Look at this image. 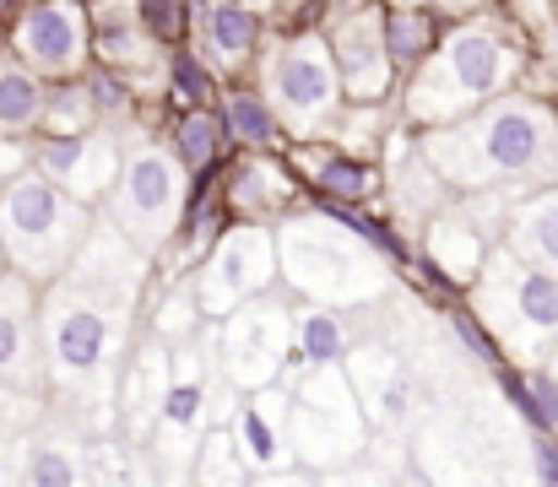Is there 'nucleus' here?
Wrapping results in <instances>:
<instances>
[{
  "label": "nucleus",
  "mask_w": 558,
  "mask_h": 487,
  "mask_svg": "<svg viewBox=\"0 0 558 487\" xmlns=\"http://www.w3.org/2000/svg\"><path fill=\"white\" fill-rule=\"evenodd\" d=\"M282 260H277V233L260 228V222H239L228 228L211 249H206V266L195 271V299H201V315L211 320H228L239 304L260 299L271 282H277Z\"/></svg>",
  "instance_id": "obj_8"
},
{
  "label": "nucleus",
  "mask_w": 558,
  "mask_h": 487,
  "mask_svg": "<svg viewBox=\"0 0 558 487\" xmlns=\"http://www.w3.org/2000/svg\"><path fill=\"white\" fill-rule=\"evenodd\" d=\"M293 341H299V352H304L310 368H326V363H342L348 357V330H342V320L331 309L293 315Z\"/></svg>",
  "instance_id": "obj_28"
},
{
  "label": "nucleus",
  "mask_w": 558,
  "mask_h": 487,
  "mask_svg": "<svg viewBox=\"0 0 558 487\" xmlns=\"http://www.w3.org/2000/svg\"><path fill=\"white\" fill-rule=\"evenodd\" d=\"M233 439H239L250 472H260V477L288 472V461H293V401L282 390H250V401L239 406Z\"/></svg>",
  "instance_id": "obj_17"
},
{
  "label": "nucleus",
  "mask_w": 558,
  "mask_h": 487,
  "mask_svg": "<svg viewBox=\"0 0 558 487\" xmlns=\"http://www.w3.org/2000/svg\"><path fill=\"white\" fill-rule=\"evenodd\" d=\"M0 5H5V0H0Z\"/></svg>",
  "instance_id": "obj_49"
},
{
  "label": "nucleus",
  "mask_w": 558,
  "mask_h": 487,
  "mask_svg": "<svg viewBox=\"0 0 558 487\" xmlns=\"http://www.w3.org/2000/svg\"><path fill=\"white\" fill-rule=\"evenodd\" d=\"M16 54L27 71L71 76L87 60V16L76 0H33L16 22Z\"/></svg>",
  "instance_id": "obj_14"
},
{
  "label": "nucleus",
  "mask_w": 558,
  "mask_h": 487,
  "mask_svg": "<svg viewBox=\"0 0 558 487\" xmlns=\"http://www.w3.org/2000/svg\"><path fill=\"white\" fill-rule=\"evenodd\" d=\"M239 5H250V11H271V0H239Z\"/></svg>",
  "instance_id": "obj_45"
},
{
  "label": "nucleus",
  "mask_w": 558,
  "mask_h": 487,
  "mask_svg": "<svg viewBox=\"0 0 558 487\" xmlns=\"http://www.w3.org/2000/svg\"><path fill=\"white\" fill-rule=\"evenodd\" d=\"M93 120H98V109H93L87 82L82 87L44 93V125H49V136H82V131H93Z\"/></svg>",
  "instance_id": "obj_30"
},
{
  "label": "nucleus",
  "mask_w": 558,
  "mask_h": 487,
  "mask_svg": "<svg viewBox=\"0 0 558 487\" xmlns=\"http://www.w3.org/2000/svg\"><path fill=\"white\" fill-rule=\"evenodd\" d=\"M27 450H33V439L0 434V487H22V477H27Z\"/></svg>",
  "instance_id": "obj_36"
},
{
  "label": "nucleus",
  "mask_w": 558,
  "mask_h": 487,
  "mask_svg": "<svg viewBox=\"0 0 558 487\" xmlns=\"http://www.w3.org/2000/svg\"><path fill=\"white\" fill-rule=\"evenodd\" d=\"M44 120V87L27 65H0V136L33 131Z\"/></svg>",
  "instance_id": "obj_25"
},
{
  "label": "nucleus",
  "mask_w": 558,
  "mask_h": 487,
  "mask_svg": "<svg viewBox=\"0 0 558 487\" xmlns=\"http://www.w3.org/2000/svg\"><path fill=\"white\" fill-rule=\"evenodd\" d=\"M472 5H483V0H439V11H472Z\"/></svg>",
  "instance_id": "obj_44"
},
{
  "label": "nucleus",
  "mask_w": 558,
  "mask_h": 487,
  "mask_svg": "<svg viewBox=\"0 0 558 487\" xmlns=\"http://www.w3.org/2000/svg\"><path fill=\"white\" fill-rule=\"evenodd\" d=\"M190 0H136V16H142V27L158 38V44H185L190 33Z\"/></svg>",
  "instance_id": "obj_32"
},
{
  "label": "nucleus",
  "mask_w": 558,
  "mask_h": 487,
  "mask_svg": "<svg viewBox=\"0 0 558 487\" xmlns=\"http://www.w3.org/2000/svg\"><path fill=\"white\" fill-rule=\"evenodd\" d=\"M169 93H174V104H180L185 114L211 98V76H206V65H201L195 54H185V49H180L174 65H169Z\"/></svg>",
  "instance_id": "obj_33"
},
{
  "label": "nucleus",
  "mask_w": 558,
  "mask_h": 487,
  "mask_svg": "<svg viewBox=\"0 0 558 487\" xmlns=\"http://www.w3.org/2000/svg\"><path fill=\"white\" fill-rule=\"evenodd\" d=\"M260 38V16L239 0H211L206 5V54L222 65H239Z\"/></svg>",
  "instance_id": "obj_23"
},
{
  "label": "nucleus",
  "mask_w": 558,
  "mask_h": 487,
  "mask_svg": "<svg viewBox=\"0 0 558 487\" xmlns=\"http://www.w3.org/2000/svg\"><path fill=\"white\" fill-rule=\"evenodd\" d=\"M423 162L456 190H483L499 179H558V125L543 104L505 98L439 131L423 147Z\"/></svg>",
  "instance_id": "obj_1"
},
{
  "label": "nucleus",
  "mask_w": 558,
  "mask_h": 487,
  "mask_svg": "<svg viewBox=\"0 0 558 487\" xmlns=\"http://www.w3.org/2000/svg\"><path fill=\"white\" fill-rule=\"evenodd\" d=\"M222 114H228V131H233L239 147H255V153H271L277 147V109H271V98L233 93Z\"/></svg>",
  "instance_id": "obj_29"
},
{
  "label": "nucleus",
  "mask_w": 558,
  "mask_h": 487,
  "mask_svg": "<svg viewBox=\"0 0 558 487\" xmlns=\"http://www.w3.org/2000/svg\"><path fill=\"white\" fill-rule=\"evenodd\" d=\"M510 71H515V54L494 27H456L445 38V54L423 60L407 109H412V120L450 125L466 109H477L483 98H494L510 82Z\"/></svg>",
  "instance_id": "obj_5"
},
{
  "label": "nucleus",
  "mask_w": 558,
  "mask_h": 487,
  "mask_svg": "<svg viewBox=\"0 0 558 487\" xmlns=\"http://www.w3.org/2000/svg\"><path fill=\"white\" fill-rule=\"evenodd\" d=\"M169 385H174V357L153 341V346H142L136 352V363H131V379H125V417L136 423V428H158V412H163V395H169Z\"/></svg>",
  "instance_id": "obj_20"
},
{
  "label": "nucleus",
  "mask_w": 558,
  "mask_h": 487,
  "mask_svg": "<svg viewBox=\"0 0 558 487\" xmlns=\"http://www.w3.org/2000/svg\"><path fill=\"white\" fill-rule=\"evenodd\" d=\"M337 93H342V76H337V60H331L326 38L299 33L271 54V109L293 131H315L320 120H331Z\"/></svg>",
  "instance_id": "obj_11"
},
{
  "label": "nucleus",
  "mask_w": 558,
  "mask_h": 487,
  "mask_svg": "<svg viewBox=\"0 0 558 487\" xmlns=\"http://www.w3.org/2000/svg\"><path fill=\"white\" fill-rule=\"evenodd\" d=\"M510 249L526 266L558 271V190H543L510 211Z\"/></svg>",
  "instance_id": "obj_19"
},
{
  "label": "nucleus",
  "mask_w": 558,
  "mask_h": 487,
  "mask_svg": "<svg viewBox=\"0 0 558 487\" xmlns=\"http://www.w3.org/2000/svg\"><path fill=\"white\" fill-rule=\"evenodd\" d=\"M153 33L142 27V16H136V0L125 5V0H104L98 11H93V49L104 54V65L109 71H125V65H142L147 54H153V44H147Z\"/></svg>",
  "instance_id": "obj_18"
},
{
  "label": "nucleus",
  "mask_w": 558,
  "mask_h": 487,
  "mask_svg": "<svg viewBox=\"0 0 558 487\" xmlns=\"http://www.w3.org/2000/svg\"><path fill=\"white\" fill-rule=\"evenodd\" d=\"M315 190L331 195L337 206H353V200H369L374 190V168L369 162H353V158H331L315 168Z\"/></svg>",
  "instance_id": "obj_31"
},
{
  "label": "nucleus",
  "mask_w": 558,
  "mask_h": 487,
  "mask_svg": "<svg viewBox=\"0 0 558 487\" xmlns=\"http://www.w3.org/2000/svg\"><path fill=\"white\" fill-rule=\"evenodd\" d=\"M483 315L515 346H537L558 336V277L526 266L521 255H499L483 266Z\"/></svg>",
  "instance_id": "obj_10"
},
{
  "label": "nucleus",
  "mask_w": 558,
  "mask_h": 487,
  "mask_svg": "<svg viewBox=\"0 0 558 487\" xmlns=\"http://www.w3.org/2000/svg\"><path fill=\"white\" fill-rule=\"evenodd\" d=\"M87 93H93V109H98V114H109V120H125V114H131V93H125L120 71L93 65V71H87Z\"/></svg>",
  "instance_id": "obj_35"
},
{
  "label": "nucleus",
  "mask_w": 558,
  "mask_h": 487,
  "mask_svg": "<svg viewBox=\"0 0 558 487\" xmlns=\"http://www.w3.org/2000/svg\"><path fill=\"white\" fill-rule=\"evenodd\" d=\"M33 168L87 206V200H98V195H109L120 184L125 158H120V147L104 131H82V136H44L33 147Z\"/></svg>",
  "instance_id": "obj_13"
},
{
  "label": "nucleus",
  "mask_w": 558,
  "mask_h": 487,
  "mask_svg": "<svg viewBox=\"0 0 558 487\" xmlns=\"http://www.w3.org/2000/svg\"><path fill=\"white\" fill-rule=\"evenodd\" d=\"M217 352H222L217 363H222V379L228 385H239V390H271L277 374L293 357V315L277 299H250V304H239L222 320Z\"/></svg>",
  "instance_id": "obj_9"
},
{
  "label": "nucleus",
  "mask_w": 558,
  "mask_h": 487,
  "mask_svg": "<svg viewBox=\"0 0 558 487\" xmlns=\"http://www.w3.org/2000/svg\"><path fill=\"white\" fill-rule=\"evenodd\" d=\"M282 190H288V184H282V173H277V168H266V162H255V168H244V173H239V184L228 190V200H233V206H244V211H260V206H271Z\"/></svg>",
  "instance_id": "obj_34"
},
{
  "label": "nucleus",
  "mask_w": 558,
  "mask_h": 487,
  "mask_svg": "<svg viewBox=\"0 0 558 487\" xmlns=\"http://www.w3.org/2000/svg\"><path fill=\"white\" fill-rule=\"evenodd\" d=\"M331 60H337V76L342 87L359 98V104H379L385 87H390V49H385V16L364 5V11H348L331 33Z\"/></svg>",
  "instance_id": "obj_16"
},
{
  "label": "nucleus",
  "mask_w": 558,
  "mask_h": 487,
  "mask_svg": "<svg viewBox=\"0 0 558 487\" xmlns=\"http://www.w3.org/2000/svg\"><path fill=\"white\" fill-rule=\"evenodd\" d=\"M33 423V401L22 390H0V434H22Z\"/></svg>",
  "instance_id": "obj_38"
},
{
  "label": "nucleus",
  "mask_w": 558,
  "mask_h": 487,
  "mask_svg": "<svg viewBox=\"0 0 558 487\" xmlns=\"http://www.w3.org/2000/svg\"><path fill=\"white\" fill-rule=\"evenodd\" d=\"M428 255H434V266H439L450 282H472V277L488 266L483 233H477L472 222H461V217H434V228H428Z\"/></svg>",
  "instance_id": "obj_21"
},
{
  "label": "nucleus",
  "mask_w": 558,
  "mask_h": 487,
  "mask_svg": "<svg viewBox=\"0 0 558 487\" xmlns=\"http://www.w3.org/2000/svg\"><path fill=\"white\" fill-rule=\"evenodd\" d=\"M526 385H532V395H537L543 428H558V379H554V374H532Z\"/></svg>",
  "instance_id": "obj_39"
},
{
  "label": "nucleus",
  "mask_w": 558,
  "mask_h": 487,
  "mask_svg": "<svg viewBox=\"0 0 558 487\" xmlns=\"http://www.w3.org/2000/svg\"><path fill=\"white\" fill-rule=\"evenodd\" d=\"M180 200H185V184H180V162L163 147H136L125 168H120V184L109 190V211H114V228L142 249H163L174 222H180Z\"/></svg>",
  "instance_id": "obj_7"
},
{
  "label": "nucleus",
  "mask_w": 558,
  "mask_h": 487,
  "mask_svg": "<svg viewBox=\"0 0 558 487\" xmlns=\"http://www.w3.org/2000/svg\"><path fill=\"white\" fill-rule=\"evenodd\" d=\"M228 142H233L228 114L190 109V114H180V125H174V162H180L185 173H206L211 162L228 153Z\"/></svg>",
  "instance_id": "obj_22"
},
{
  "label": "nucleus",
  "mask_w": 558,
  "mask_h": 487,
  "mask_svg": "<svg viewBox=\"0 0 558 487\" xmlns=\"http://www.w3.org/2000/svg\"><path fill=\"white\" fill-rule=\"evenodd\" d=\"M38 336H44L49 379L60 390H71L82 406L109 401L114 357H120V315H109L104 304H93L87 293L60 282V288H49V299L38 309Z\"/></svg>",
  "instance_id": "obj_3"
},
{
  "label": "nucleus",
  "mask_w": 558,
  "mask_h": 487,
  "mask_svg": "<svg viewBox=\"0 0 558 487\" xmlns=\"http://www.w3.org/2000/svg\"><path fill=\"white\" fill-rule=\"evenodd\" d=\"M293 450L315 472H348V461H359V450H364V412H359L353 379L337 363L304 374V385L293 395Z\"/></svg>",
  "instance_id": "obj_6"
},
{
  "label": "nucleus",
  "mask_w": 558,
  "mask_h": 487,
  "mask_svg": "<svg viewBox=\"0 0 558 487\" xmlns=\"http://www.w3.org/2000/svg\"><path fill=\"white\" fill-rule=\"evenodd\" d=\"M190 487H250V461L233 439V428H211L190 461Z\"/></svg>",
  "instance_id": "obj_24"
},
{
  "label": "nucleus",
  "mask_w": 558,
  "mask_h": 487,
  "mask_svg": "<svg viewBox=\"0 0 558 487\" xmlns=\"http://www.w3.org/2000/svg\"><path fill=\"white\" fill-rule=\"evenodd\" d=\"M288 5H304V0H288Z\"/></svg>",
  "instance_id": "obj_47"
},
{
  "label": "nucleus",
  "mask_w": 558,
  "mask_h": 487,
  "mask_svg": "<svg viewBox=\"0 0 558 487\" xmlns=\"http://www.w3.org/2000/svg\"><path fill=\"white\" fill-rule=\"evenodd\" d=\"M44 336L38 299L22 271H0V390H38L44 385Z\"/></svg>",
  "instance_id": "obj_15"
},
{
  "label": "nucleus",
  "mask_w": 558,
  "mask_h": 487,
  "mask_svg": "<svg viewBox=\"0 0 558 487\" xmlns=\"http://www.w3.org/2000/svg\"><path fill=\"white\" fill-rule=\"evenodd\" d=\"M532 461H537V477H543V487H558V439L537 434V439H532Z\"/></svg>",
  "instance_id": "obj_40"
},
{
  "label": "nucleus",
  "mask_w": 558,
  "mask_h": 487,
  "mask_svg": "<svg viewBox=\"0 0 558 487\" xmlns=\"http://www.w3.org/2000/svg\"><path fill=\"white\" fill-rule=\"evenodd\" d=\"M22 487H87V466L71 439H38L27 450V477Z\"/></svg>",
  "instance_id": "obj_27"
},
{
  "label": "nucleus",
  "mask_w": 558,
  "mask_h": 487,
  "mask_svg": "<svg viewBox=\"0 0 558 487\" xmlns=\"http://www.w3.org/2000/svg\"><path fill=\"white\" fill-rule=\"evenodd\" d=\"M434 38H439V27H434V16L417 11V5H401V11L385 16V49H390V65H423V60L434 54Z\"/></svg>",
  "instance_id": "obj_26"
},
{
  "label": "nucleus",
  "mask_w": 558,
  "mask_h": 487,
  "mask_svg": "<svg viewBox=\"0 0 558 487\" xmlns=\"http://www.w3.org/2000/svg\"><path fill=\"white\" fill-rule=\"evenodd\" d=\"M554 379H558V363H554Z\"/></svg>",
  "instance_id": "obj_48"
},
{
  "label": "nucleus",
  "mask_w": 558,
  "mask_h": 487,
  "mask_svg": "<svg viewBox=\"0 0 558 487\" xmlns=\"http://www.w3.org/2000/svg\"><path fill=\"white\" fill-rule=\"evenodd\" d=\"M277 260H282V277L299 293H310L320 309L326 304H364V299H374L385 288L379 260L364 249V239L348 233L331 211L326 217H293V222H282Z\"/></svg>",
  "instance_id": "obj_4"
},
{
  "label": "nucleus",
  "mask_w": 558,
  "mask_h": 487,
  "mask_svg": "<svg viewBox=\"0 0 558 487\" xmlns=\"http://www.w3.org/2000/svg\"><path fill=\"white\" fill-rule=\"evenodd\" d=\"M22 168H33V153H27L22 142H0V190H5Z\"/></svg>",
  "instance_id": "obj_41"
},
{
  "label": "nucleus",
  "mask_w": 558,
  "mask_h": 487,
  "mask_svg": "<svg viewBox=\"0 0 558 487\" xmlns=\"http://www.w3.org/2000/svg\"><path fill=\"white\" fill-rule=\"evenodd\" d=\"M142 249L120 233V228H93L87 244L71 260V288L87 293L93 304H104L109 315H131L136 293H142Z\"/></svg>",
  "instance_id": "obj_12"
},
{
  "label": "nucleus",
  "mask_w": 558,
  "mask_h": 487,
  "mask_svg": "<svg viewBox=\"0 0 558 487\" xmlns=\"http://www.w3.org/2000/svg\"><path fill=\"white\" fill-rule=\"evenodd\" d=\"M456 330H461V341H466V346H472L477 357H488V352H494V341H488V336H483L477 325L466 320V315H456Z\"/></svg>",
  "instance_id": "obj_42"
},
{
  "label": "nucleus",
  "mask_w": 558,
  "mask_h": 487,
  "mask_svg": "<svg viewBox=\"0 0 558 487\" xmlns=\"http://www.w3.org/2000/svg\"><path fill=\"white\" fill-rule=\"evenodd\" d=\"M195 315H201V299H195V288H190L185 299H169V304H163V320H158V336H169V341L180 336V341H185L190 330H195Z\"/></svg>",
  "instance_id": "obj_37"
},
{
  "label": "nucleus",
  "mask_w": 558,
  "mask_h": 487,
  "mask_svg": "<svg viewBox=\"0 0 558 487\" xmlns=\"http://www.w3.org/2000/svg\"><path fill=\"white\" fill-rule=\"evenodd\" d=\"M0 271H5V244H0Z\"/></svg>",
  "instance_id": "obj_46"
},
{
  "label": "nucleus",
  "mask_w": 558,
  "mask_h": 487,
  "mask_svg": "<svg viewBox=\"0 0 558 487\" xmlns=\"http://www.w3.org/2000/svg\"><path fill=\"white\" fill-rule=\"evenodd\" d=\"M0 244L27 282L60 277L87 244V206L65 195L54 179H44L38 168H22L0 190Z\"/></svg>",
  "instance_id": "obj_2"
},
{
  "label": "nucleus",
  "mask_w": 558,
  "mask_h": 487,
  "mask_svg": "<svg viewBox=\"0 0 558 487\" xmlns=\"http://www.w3.org/2000/svg\"><path fill=\"white\" fill-rule=\"evenodd\" d=\"M250 487H315V477H282V472H271V477H260V483Z\"/></svg>",
  "instance_id": "obj_43"
}]
</instances>
